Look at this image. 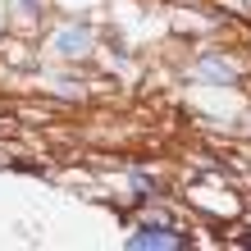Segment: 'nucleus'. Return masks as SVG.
<instances>
[{
	"mask_svg": "<svg viewBox=\"0 0 251 251\" xmlns=\"http://www.w3.org/2000/svg\"><path fill=\"white\" fill-rule=\"evenodd\" d=\"M128 247H187V238L183 233H174V228H165V224H142L137 233L128 238Z\"/></svg>",
	"mask_w": 251,
	"mask_h": 251,
	"instance_id": "f257e3e1",
	"label": "nucleus"
},
{
	"mask_svg": "<svg viewBox=\"0 0 251 251\" xmlns=\"http://www.w3.org/2000/svg\"><path fill=\"white\" fill-rule=\"evenodd\" d=\"M87 41H92V27L78 23V27H64V32L55 37V50H60V55H82Z\"/></svg>",
	"mask_w": 251,
	"mask_h": 251,
	"instance_id": "f03ea898",
	"label": "nucleus"
},
{
	"mask_svg": "<svg viewBox=\"0 0 251 251\" xmlns=\"http://www.w3.org/2000/svg\"><path fill=\"white\" fill-rule=\"evenodd\" d=\"M201 73H205L210 82H233V78H238V69L224 64V60H215V55H205V60H201Z\"/></svg>",
	"mask_w": 251,
	"mask_h": 251,
	"instance_id": "7ed1b4c3",
	"label": "nucleus"
},
{
	"mask_svg": "<svg viewBox=\"0 0 251 251\" xmlns=\"http://www.w3.org/2000/svg\"><path fill=\"white\" fill-rule=\"evenodd\" d=\"M132 187H137V192H146V197H155V178H146L142 169H132Z\"/></svg>",
	"mask_w": 251,
	"mask_h": 251,
	"instance_id": "20e7f679",
	"label": "nucleus"
},
{
	"mask_svg": "<svg viewBox=\"0 0 251 251\" xmlns=\"http://www.w3.org/2000/svg\"><path fill=\"white\" fill-rule=\"evenodd\" d=\"M32 5H37V0H23V9H32Z\"/></svg>",
	"mask_w": 251,
	"mask_h": 251,
	"instance_id": "39448f33",
	"label": "nucleus"
}]
</instances>
